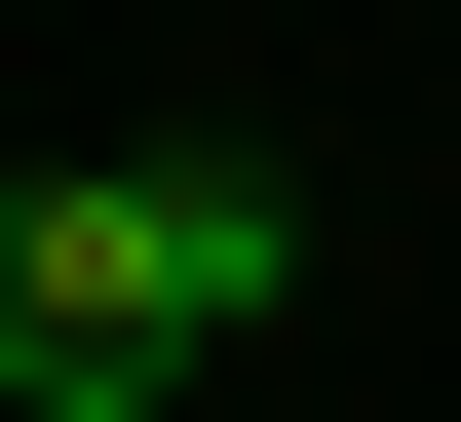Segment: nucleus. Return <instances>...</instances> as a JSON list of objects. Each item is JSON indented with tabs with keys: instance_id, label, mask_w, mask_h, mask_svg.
I'll use <instances>...</instances> for the list:
<instances>
[{
	"instance_id": "obj_1",
	"label": "nucleus",
	"mask_w": 461,
	"mask_h": 422,
	"mask_svg": "<svg viewBox=\"0 0 461 422\" xmlns=\"http://www.w3.org/2000/svg\"><path fill=\"white\" fill-rule=\"evenodd\" d=\"M269 308H308V154H269V115H154V154H39V193H0V384L39 422H154Z\"/></svg>"
}]
</instances>
